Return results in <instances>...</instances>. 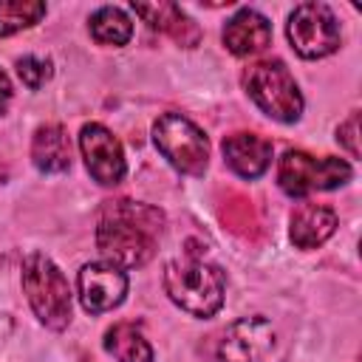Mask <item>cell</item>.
<instances>
[{
	"mask_svg": "<svg viewBox=\"0 0 362 362\" xmlns=\"http://www.w3.org/2000/svg\"><path fill=\"white\" fill-rule=\"evenodd\" d=\"M164 232V212L139 201H107L96 223V246L119 269L144 266Z\"/></svg>",
	"mask_w": 362,
	"mask_h": 362,
	"instance_id": "1",
	"label": "cell"
},
{
	"mask_svg": "<svg viewBox=\"0 0 362 362\" xmlns=\"http://www.w3.org/2000/svg\"><path fill=\"white\" fill-rule=\"evenodd\" d=\"M164 291L181 311L206 320L221 311L226 280L215 263H206L198 255H187L164 266Z\"/></svg>",
	"mask_w": 362,
	"mask_h": 362,
	"instance_id": "2",
	"label": "cell"
},
{
	"mask_svg": "<svg viewBox=\"0 0 362 362\" xmlns=\"http://www.w3.org/2000/svg\"><path fill=\"white\" fill-rule=\"evenodd\" d=\"M23 291L28 297V305L34 311V317L51 328V331H62L71 322V288L65 274L59 272V266L40 255L31 252L23 260Z\"/></svg>",
	"mask_w": 362,
	"mask_h": 362,
	"instance_id": "3",
	"label": "cell"
},
{
	"mask_svg": "<svg viewBox=\"0 0 362 362\" xmlns=\"http://www.w3.org/2000/svg\"><path fill=\"white\" fill-rule=\"evenodd\" d=\"M252 102L274 122L291 124L303 116V93L291 71L280 59H263L252 65L243 76Z\"/></svg>",
	"mask_w": 362,
	"mask_h": 362,
	"instance_id": "4",
	"label": "cell"
},
{
	"mask_svg": "<svg viewBox=\"0 0 362 362\" xmlns=\"http://www.w3.org/2000/svg\"><path fill=\"white\" fill-rule=\"evenodd\" d=\"M345 181H351V164L337 156L317 158L303 150H288L283 153L277 164V184L291 198H303L308 192H322V189H337Z\"/></svg>",
	"mask_w": 362,
	"mask_h": 362,
	"instance_id": "5",
	"label": "cell"
},
{
	"mask_svg": "<svg viewBox=\"0 0 362 362\" xmlns=\"http://www.w3.org/2000/svg\"><path fill=\"white\" fill-rule=\"evenodd\" d=\"M153 141L158 153L184 175H201L209 164V139L181 113L158 116L153 124Z\"/></svg>",
	"mask_w": 362,
	"mask_h": 362,
	"instance_id": "6",
	"label": "cell"
},
{
	"mask_svg": "<svg viewBox=\"0 0 362 362\" xmlns=\"http://www.w3.org/2000/svg\"><path fill=\"white\" fill-rule=\"evenodd\" d=\"M288 40L303 59H322L339 48V23L325 3H300L288 14Z\"/></svg>",
	"mask_w": 362,
	"mask_h": 362,
	"instance_id": "7",
	"label": "cell"
},
{
	"mask_svg": "<svg viewBox=\"0 0 362 362\" xmlns=\"http://www.w3.org/2000/svg\"><path fill=\"white\" fill-rule=\"evenodd\" d=\"M76 294L88 314L113 311L127 294V274L110 260L85 263L76 274Z\"/></svg>",
	"mask_w": 362,
	"mask_h": 362,
	"instance_id": "8",
	"label": "cell"
},
{
	"mask_svg": "<svg viewBox=\"0 0 362 362\" xmlns=\"http://www.w3.org/2000/svg\"><path fill=\"white\" fill-rule=\"evenodd\" d=\"M274 325L266 317H240L223 331L218 342V362H263L274 348Z\"/></svg>",
	"mask_w": 362,
	"mask_h": 362,
	"instance_id": "9",
	"label": "cell"
},
{
	"mask_svg": "<svg viewBox=\"0 0 362 362\" xmlns=\"http://www.w3.org/2000/svg\"><path fill=\"white\" fill-rule=\"evenodd\" d=\"M79 150H82L85 167L93 175V181L113 187L124 178V173H127L124 150H122L119 139L105 124H96V122L85 124L79 130Z\"/></svg>",
	"mask_w": 362,
	"mask_h": 362,
	"instance_id": "10",
	"label": "cell"
},
{
	"mask_svg": "<svg viewBox=\"0 0 362 362\" xmlns=\"http://www.w3.org/2000/svg\"><path fill=\"white\" fill-rule=\"evenodd\" d=\"M133 11L156 31H164L170 34L178 45L184 48H195L201 42V28L198 23L178 6V3H133Z\"/></svg>",
	"mask_w": 362,
	"mask_h": 362,
	"instance_id": "11",
	"label": "cell"
},
{
	"mask_svg": "<svg viewBox=\"0 0 362 362\" xmlns=\"http://www.w3.org/2000/svg\"><path fill=\"white\" fill-rule=\"evenodd\" d=\"M269 42H272V23L255 8L235 11L223 25V45L235 57L260 54Z\"/></svg>",
	"mask_w": 362,
	"mask_h": 362,
	"instance_id": "12",
	"label": "cell"
},
{
	"mask_svg": "<svg viewBox=\"0 0 362 362\" xmlns=\"http://www.w3.org/2000/svg\"><path fill=\"white\" fill-rule=\"evenodd\" d=\"M223 158L240 178H257L272 164V141L257 133H232L223 139Z\"/></svg>",
	"mask_w": 362,
	"mask_h": 362,
	"instance_id": "13",
	"label": "cell"
},
{
	"mask_svg": "<svg viewBox=\"0 0 362 362\" xmlns=\"http://www.w3.org/2000/svg\"><path fill=\"white\" fill-rule=\"evenodd\" d=\"M337 229V212L325 204H300L291 212L288 238L297 249H317L322 246Z\"/></svg>",
	"mask_w": 362,
	"mask_h": 362,
	"instance_id": "14",
	"label": "cell"
},
{
	"mask_svg": "<svg viewBox=\"0 0 362 362\" xmlns=\"http://www.w3.org/2000/svg\"><path fill=\"white\" fill-rule=\"evenodd\" d=\"M31 161L40 173H65L71 167V141L62 124L48 122L34 130Z\"/></svg>",
	"mask_w": 362,
	"mask_h": 362,
	"instance_id": "15",
	"label": "cell"
},
{
	"mask_svg": "<svg viewBox=\"0 0 362 362\" xmlns=\"http://www.w3.org/2000/svg\"><path fill=\"white\" fill-rule=\"evenodd\" d=\"M105 351L116 362H153V348L133 322H116L105 334Z\"/></svg>",
	"mask_w": 362,
	"mask_h": 362,
	"instance_id": "16",
	"label": "cell"
},
{
	"mask_svg": "<svg viewBox=\"0 0 362 362\" xmlns=\"http://www.w3.org/2000/svg\"><path fill=\"white\" fill-rule=\"evenodd\" d=\"M90 34H93L96 42L119 48V45H124V42L133 37V23H130V17H127L122 8H116V6H102V8H96L93 17H90Z\"/></svg>",
	"mask_w": 362,
	"mask_h": 362,
	"instance_id": "17",
	"label": "cell"
},
{
	"mask_svg": "<svg viewBox=\"0 0 362 362\" xmlns=\"http://www.w3.org/2000/svg\"><path fill=\"white\" fill-rule=\"evenodd\" d=\"M42 17L45 3L40 0H0V37H11L23 28H31Z\"/></svg>",
	"mask_w": 362,
	"mask_h": 362,
	"instance_id": "18",
	"label": "cell"
},
{
	"mask_svg": "<svg viewBox=\"0 0 362 362\" xmlns=\"http://www.w3.org/2000/svg\"><path fill=\"white\" fill-rule=\"evenodd\" d=\"M17 74L28 88H42L51 79V59L48 57H37V54H25L17 59Z\"/></svg>",
	"mask_w": 362,
	"mask_h": 362,
	"instance_id": "19",
	"label": "cell"
},
{
	"mask_svg": "<svg viewBox=\"0 0 362 362\" xmlns=\"http://www.w3.org/2000/svg\"><path fill=\"white\" fill-rule=\"evenodd\" d=\"M337 141L348 150L351 158H359V113L356 110L337 127Z\"/></svg>",
	"mask_w": 362,
	"mask_h": 362,
	"instance_id": "20",
	"label": "cell"
},
{
	"mask_svg": "<svg viewBox=\"0 0 362 362\" xmlns=\"http://www.w3.org/2000/svg\"><path fill=\"white\" fill-rule=\"evenodd\" d=\"M11 82H8V76H6V71L0 68V116L6 113V107H8V102H11Z\"/></svg>",
	"mask_w": 362,
	"mask_h": 362,
	"instance_id": "21",
	"label": "cell"
}]
</instances>
